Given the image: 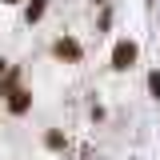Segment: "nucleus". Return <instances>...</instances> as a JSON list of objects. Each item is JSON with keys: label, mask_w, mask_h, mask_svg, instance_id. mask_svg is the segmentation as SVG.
Returning a JSON list of instances; mask_svg holds the SVG:
<instances>
[{"label": "nucleus", "mask_w": 160, "mask_h": 160, "mask_svg": "<svg viewBox=\"0 0 160 160\" xmlns=\"http://www.w3.org/2000/svg\"><path fill=\"white\" fill-rule=\"evenodd\" d=\"M52 56L64 60V64H80V60H84V44H80L76 36H56L52 40Z\"/></svg>", "instance_id": "1"}, {"label": "nucleus", "mask_w": 160, "mask_h": 160, "mask_svg": "<svg viewBox=\"0 0 160 160\" xmlns=\"http://www.w3.org/2000/svg\"><path fill=\"white\" fill-rule=\"evenodd\" d=\"M136 60H140L136 40H116V44H112V68H116V72H128Z\"/></svg>", "instance_id": "2"}, {"label": "nucleus", "mask_w": 160, "mask_h": 160, "mask_svg": "<svg viewBox=\"0 0 160 160\" xmlns=\"http://www.w3.org/2000/svg\"><path fill=\"white\" fill-rule=\"evenodd\" d=\"M4 100H8V112H12V116H28V112H32V92H28L24 84H16Z\"/></svg>", "instance_id": "3"}, {"label": "nucleus", "mask_w": 160, "mask_h": 160, "mask_svg": "<svg viewBox=\"0 0 160 160\" xmlns=\"http://www.w3.org/2000/svg\"><path fill=\"white\" fill-rule=\"evenodd\" d=\"M48 12V0H24V24H40Z\"/></svg>", "instance_id": "4"}, {"label": "nucleus", "mask_w": 160, "mask_h": 160, "mask_svg": "<svg viewBox=\"0 0 160 160\" xmlns=\"http://www.w3.org/2000/svg\"><path fill=\"white\" fill-rule=\"evenodd\" d=\"M16 84H20V68H4V76H0V96H8Z\"/></svg>", "instance_id": "5"}, {"label": "nucleus", "mask_w": 160, "mask_h": 160, "mask_svg": "<svg viewBox=\"0 0 160 160\" xmlns=\"http://www.w3.org/2000/svg\"><path fill=\"white\" fill-rule=\"evenodd\" d=\"M44 144H48L52 152H60V148H68V140H64V132H60V128H48V132H44Z\"/></svg>", "instance_id": "6"}, {"label": "nucleus", "mask_w": 160, "mask_h": 160, "mask_svg": "<svg viewBox=\"0 0 160 160\" xmlns=\"http://www.w3.org/2000/svg\"><path fill=\"white\" fill-rule=\"evenodd\" d=\"M144 84H148V96H152V100H160V68H152V72L144 76Z\"/></svg>", "instance_id": "7"}, {"label": "nucleus", "mask_w": 160, "mask_h": 160, "mask_svg": "<svg viewBox=\"0 0 160 160\" xmlns=\"http://www.w3.org/2000/svg\"><path fill=\"white\" fill-rule=\"evenodd\" d=\"M4 4H24V0H4Z\"/></svg>", "instance_id": "8"}]
</instances>
